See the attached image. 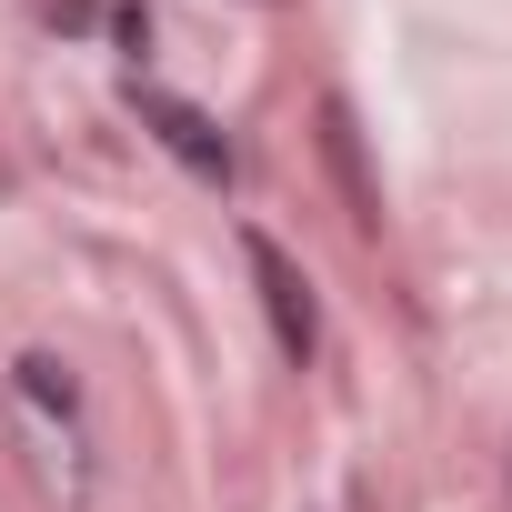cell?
<instances>
[{"label": "cell", "mask_w": 512, "mask_h": 512, "mask_svg": "<svg viewBox=\"0 0 512 512\" xmlns=\"http://www.w3.org/2000/svg\"><path fill=\"white\" fill-rule=\"evenodd\" d=\"M0 442H11L21 482L51 512H91L101 502V442H91V412H81V372L61 352H21L0 372Z\"/></svg>", "instance_id": "6da1fadb"}, {"label": "cell", "mask_w": 512, "mask_h": 512, "mask_svg": "<svg viewBox=\"0 0 512 512\" xmlns=\"http://www.w3.org/2000/svg\"><path fill=\"white\" fill-rule=\"evenodd\" d=\"M121 101H131V121H141V131H151V141H161V151H171V161H181L191 181H211V191H221V181L241 171L231 131H221V121H211L201 101H181V91H161V81H141V71L121 81Z\"/></svg>", "instance_id": "7a4b0ae2"}, {"label": "cell", "mask_w": 512, "mask_h": 512, "mask_svg": "<svg viewBox=\"0 0 512 512\" xmlns=\"http://www.w3.org/2000/svg\"><path fill=\"white\" fill-rule=\"evenodd\" d=\"M241 262H251V292H262V312H272L282 362H312V352H322V302H312V272L292 262L272 231H241Z\"/></svg>", "instance_id": "3957f363"}, {"label": "cell", "mask_w": 512, "mask_h": 512, "mask_svg": "<svg viewBox=\"0 0 512 512\" xmlns=\"http://www.w3.org/2000/svg\"><path fill=\"white\" fill-rule=\"evenodd\" d=\"M322 161H332V181H342V211L362 221V231H382V181H372V161H362V121H352V101L342 91H322Z\"/></svg>", "instance_id": "277c9868"}, {"label": "cell", "mask_w": 512, "mask_h": 512, "mask_svg": "<svg viewBox=\"0 0 512 512\" xmlns=\"http://www.w3.org/2000/svg\"><path fill=\"white\" fill-rule=\"evenodd\" d=\"M41 21H51V31H91V21H111V11H101V0H41Z\"/></svg>", "instance_id": "5b68a950"}, {"label": "cell", "mask_w": 512, "mask_h": 512, "mask_svg": "<svg viewBox=\"0 0 512 512\" xmlns=\"http://www.w3.org/2000/svg\"><path fill=\"white\" fill-rule=\"evenodd\" d=\"M111 41H121V51H151V11H141V0H121V11H111Z\"/></svg>", "instance_id": "8992f818"}]
</instances>
